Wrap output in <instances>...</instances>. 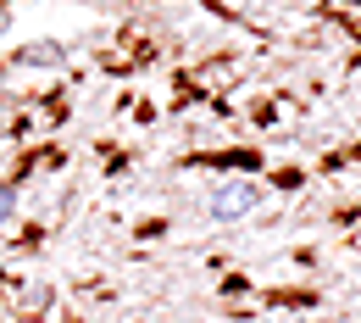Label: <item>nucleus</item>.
Returning <instances> with one entry per match:
<instances>
[{
    "label": "nucleus",
    "mask_w": 361,
    "mask_h": 323,
    "mask_svg": "<svg viewBox=\"0 0 361 323\" xmlns=\"http://www.w3.org/2000/svg\"><path fill=\"white\" fill-rule=\"evenodd\" d=\"M256 201H262V189H250V184H233V189H223V195L212 201V212H217V218H239V212H250Z\"/></svg>",
    "instance_id": "1"
}]
</instances>
